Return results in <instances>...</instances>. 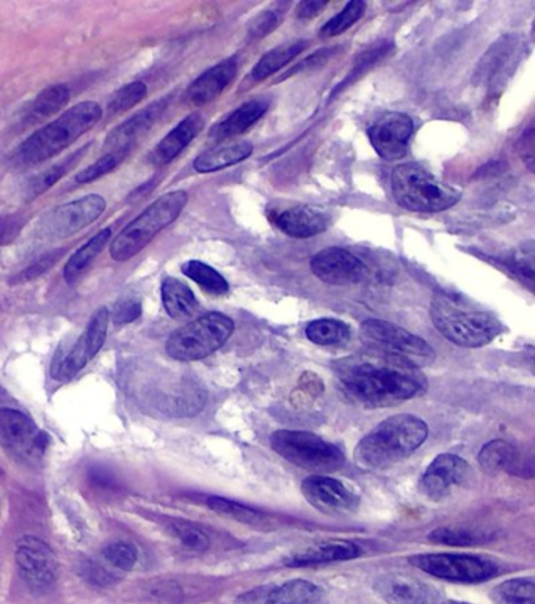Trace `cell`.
<instances>
[{
  "mask_svg": "<svg viewBox=\"0 0 535 604\" xmlns=\"http://www.w3.org/2000/svg\"><path fill=\"white\" fill-rule=\"evenodd\" d=\"M364 12H366V3L360 2V0H353V2L347 3L341 13L333 16L332 20L325 24L324 29L321 30L322 37H336V35H341L343 32L350 29L357 21H360Z\"/></svg>",
  "mask_w": 535,
  "mask_h": 604,
  "instance_id": "obj_40",
  "label": "cell"
},
{
  "mask_svg": "<svg viewBox=\"0 0 535 604\" xmlns=\"http://www.w3.org/2000/svg\"><path fill=\"white\" fill-rule=\"evenodd\" d=\"M108 201L98 194L69 201L54 208L42 218L40 231L49 239H66L87 225L94 224L104 213Z\"/></svg>",
  "mask_w": 535,
  "mask_h": 604,
  "instance_id": "obj_11",
  "label": "cell"
},
{
  "mask_svg": "<svg viewBox=\"0 0 535 604\" xmlns=\"http://www.w3.org/2000/svg\"><path fill=\"white\" fill-rule=\"evenodd\" d=\"M170 532L183 543L184 546L190 547L194 551H207L211 545V539L203 529L187 521H172L170 525Z\"/></svg>",
  "mask_w": 535,
  "mask_h": 604,
  "instance_id": "obj_41",
  "label": "cell"
},
{
  "mask_svg": "<svg viewBox=\"0 0 535 604\" xmlns=\"http://www.w3.org/2000/svg\"><path fill=\"white\" fill-rule=\"evenodd\" d=\"M102 119V108L95 101H84L63 112L59 119L35 131L14 151V165L21 169L35 168L48 159L62 153L79 137L94 130Z\"/></svg>",
  "mask_w": 535,
  "mask_h": 604,
  "instance_id": "obj_2",
  "label": "cell"
},
{
  "mask_svg": "<svg viewBox=\"0 0 535 604\" xmlns=\"http://www.w3.org/2000/svg\"><path fill=\"white\" fill-rule=\"evenodd\" d=\"M361 556V547L357 543L336 542L322 543V545L307 547L293 554L285 564L289 567H308V565L332 564V562L352 560Z\"/></svg>",
  "mask_w": 535,
  "mask_h": 604,
  "instance_id": "obj_24",
  "label": "cell"
},
{
  "mask_svg": "<svg viewBox=\"0 0 535 604\" xmlns=\"http://www.w3.org/2000/svg\"><path fill=\"white\" fill-rule=\"evenodd\" d=\"M105 560L119 570H133L138 560V551L133 543L113 542L104 550Z\"/></svg>",
  "mask_w": 535,
  "mask_h": 604,
  "instance_id": "obj_43",
  "label": "cell"
},
{
  "mask_svg": "<svg viewBox=\"0 0 535 604\" xmlns=\"http://www.w3.org/2000/svg\"><path fill=\"white\" fill-rule=\"evenodd\" d=\"M90 480L101 489H110L115 483V477L105 468L91 469Z\"/></svg>",
  "mask_w": 535,
  "mask_h": 604,
  "instance_id": "obj_51",
  "label": "cell"
},
{
  "mask_svg": "<svg viewBox=\"0 0 535 604\" xmlns=\"http://www.w3.org/2000/svg\"><path fill=\"white\" fill-rule=\"evenodd\" d=\"M321 589L313 582L294 579L282 585H274L269 604H311L318 602Z\"/></svg>",
  "mask_w": 535,
  "mask_h": 604,
  "instance_id": "obj_33",
  "label": "cell"
},
{
  "mask_svg": "<svg viewBox=\"0 0 535 604\" xmlns=\"http://www.w3.org/2000/svg\"><path fill=\"white\" fill-rule=\"evenodd\" d=\"M83 576L88 582L95 585H109L115 581V578H113L105 568H102L101 565L94 564V562H88L87 565H84Z\"/></svg>",
  "mask_w": 535,
  "mask_h": 604,
  "instance_id": "obj_47",
  "label": "cell"
},
{
  "mask_svg": "<svg viewBox=\"0 0 535 604\" xmlns=\"http://www.w3.org/2000/svg\"><path fill=\"white\" fill-rule=\"evenodd\" d=\"M428 540L439 545L471 546L481 543L484 537L480 532L460 528H439L428 533Z\"/></svg>",
  "mask_w": 535,
  "mask_h": 604,
  "instance_id": "obj_42",
  "label": "cell"
},
{
  "mask_svg": "<svg viewBox=\"0 0 535 604\" xmlns=\"http://www.w3.org/2000/svg\"><path fill=\"white\" fill-rule=\"evenodd\" d=\"M344 394L368 408L399 405L426 394L424 373L412 360L370 349L336 360Z\"/></svg>",
  "mask_w": 535,
  "mask_h": 604,
  "instance_id": "obj_1",
  "label": "cell"
},
{
  "mask_svg": "<svg viewBox=\"0 0 535 604\" xmlns=\"http://www.w3.org/2000/svg\"><path fill=\"white\" fill-rule=\"evenodd\" d=\"M480 465L488 474L501 471H512L519 465V451L508 441L494 440L482 447Z\"/></svg>",
  "mask_w": 535,
  "mask_h": 604,
  "instance_id": "obj_29",
  "label": "cell"
},
{
  "mask_svg": "<svg viewBox=\"0 0 535 604\" xmlns=\"http://www.w3.org/2000/svg\"><path fill=\"white\" fill-rule=\"evenodd\" d=\"M325 5H327V3L321 2V0H307V2L300 3L299 9H297V16H299L300 20L314 17Z\"/></svg>",
  "mask_w": 535,
  "mask_h": 604,
  "instance_id": "obj_50",
  "label": "cell"
},
{
  "mask_svg": "<svg viewBox=\"0 0 535 604\" xmlns=\"http://www.w3.org/2000/svg\"><path fill=\"white\" fill-rule=\"evenodd\" d=\"M162 303L166 313L175 320L190 318L198 310V299L192 289L175 278L162 282Z\"/></svg>",
  "mask_w": 535,
  "mask_h": 604,
  "instance_id": "obj_28",
  "label": "cell"
},
{
  "mask_svg": "<svg viewBox=\"0 0 535 604\" xmlns=\"http://www.w3.org/2000/svg\"><path fill=\"white\" fill-rule=\"evenodd\" d=\"M443 604H468V603H460V602H446V603H443Z\"/></svg>",
  "mask_w": 535,
  "mask_h": 604,
  "instance_id": "obj_52",
  "label": "cell"
},
{
  "mask_svg": "<svg viewBox=\"0 0 535 604\" xmlns=\"http://www.w3.org/2000/svg\"><path fill=\"white\" fill-rule=\"evenodd\" d=\"M393 194L400 207L414 213H438L462 199V190L441 182L420 164H403L391 176Z\"/></svg>",
  "mask_w": 535,
  "mask_h": 604,
  "instance_id": "obj_6",
  "label": "cell"
},
{
  "mask_svg": "<svg viewBox=\"0 0 535 604\" xmlns=\"http://www.w3.org/2000/svg\"><path fill=\"white\" fill-rule=\"evenodd\" d=\"M148 95V86L141 81H134L116 90L108 102V111L110 114H122V112L129 111L138 102L144 101Z\"/></svg>",
  "mask_w": 535,
  "mask_h": 604,
  "instance_id": "obj_38",
  "label": "cell"
},
{
  "mask_svg": "<svg viewBox=\"0 0 535 604\" xmlns=\"http://www.w3.org/2000/svg\"><path fill=\"white\" fill-rule=\"evenodd\" d=\"M276 23H278V21H276L275 13L265 12V15L258 17L257 24L251 27V35L257 38L264 37V35H268L269 32L275 29Z\"/></svg>",
  "mask_w": 535,
  "mask_h": 604,
  "instance_id": "obj_49",
  "label": "cell"
},
{
  "mask_svg": "<svg viewBox=\"0 0 535 604\" xmlns=\"http://www.w3.org/2000/svg\"><path fill=\"white\" fill-rule=\"evenodd\" d=\"M165 108L166 102L161 100L154 102V104L148 106V108L141 109L136 115L129 116L119 128L113 130L112 133L109 134L108 140H105V148H109V151H115L126 147L133 148L138 137L147 133V131L154 125L155 120L161 116Z\"/></svg>",
  "mask_w": 535,
  "mask_h": 604,
  "instance_id": "obj_23",
  "label": "cell"
},
{
  "mask_svg": "<svg viewBox=\"0 0 535 604\" xmlns=\"http://www.w3.org/2000/svg\"><path fill=\"white\" fill-rule=\"evenodd\" d=\"M274 585H261V588L248 590L237 596L236 604H269Z\"/></svg>",
  "mask_w": 535,
  "mask_h": 604,
  "instance_id": "obj_48",
  "label": "cell"
},
{
  "mask_svg": "<svg viewBox=\"0 0 535 604\" xmlns=\"http://www.w3.org/2000/svg\"><path fill=\"white\" fill-rule=\"evenodd\" d=\"M275 224L293 238H311L327 231L328 218L316 208L297 205L276 214Z\"/></svg>",
  "mask_w": 535,
  "mask_h": 604,
  "instance_id": "obj_20",
  "label": "cell"
},
{
  "mask_svg": "<svg viewBox=\"0 0 535 604\" xmlns=\"http://www.w3.org/2000/svg\"><path fill=\"white\" fill-rule=\"evenodd\" d=\"M204 120L200 114H192L186 116L183 122H179L169 134L155 145L151 153L152 164L166 165L178 158L181 151L187 147L195 137L203 130Z\"/></svg>",
  "mask_w": 535,
  "mask_h": 604,
  "instance_id": "obj_21",
  "label": "cell"
},
{
  "mask_svg": "<svg viewBox=\"0 0 535 604\" xmlns=\"http://www.w3.org/2000/svg\"><path fill=\"white\" fill-rule=\"evenodd\" d=\"M424 574L451 582H482L498 574V565L468 554H418L410 559Z\"/></svg>",
  "mask_w": 535,
  "mask_h": 604,
  "instance_id": "obj_9",
  "label": "cell"
},
{
  "mask_svg": "<svg viewBox=\"0 0 535 604\" xmlns=\"http://www.w3.org/2000/svg\"><path fill=\"white\" fill-rule=\"evenodd\" d=\"M181 271L190 281H194L195 284L200 285L204 292L211 293V295L222 296L229 292V284L226 282V279L219 271H215L214 268L203 263V261H186Z\"/></svg>",
  "mask_w": 535,
  "mask_h": 604,
  "instance_id": "obj_34",
  "label": "cell"
},
{
  "mask_svg": "<svg viewBox=\"0 0 535 604\" xmlns=\"http://www.w3.org/2000/svg\"><path fill=\"white\" fill-rule=\"evenodd\" d=\"M271 446L279 457L308 471L335 472L346 463L341 448L314 433L278 430L271 436Z\"/></svg>",
  "mask_w": 535,
  "mask_h": 604,
  "instance_id": "obj_8",
  "label": "cell"
},
{
  "mask_svg": "<svg viewBox=\"0 0 535 604\" xmlns=\"http://www.w3.org/2000/svg\"><path fill=\"white\" fill-rule=\"evenodd\" d=\"M63 256V250H55V252L46 254L40 260L35 261L34 264L26 268L23 273H20L14 278L12 284H23V282L34 281V279L40 278L46 271L51 270L55 267L57 261H60Z\"/></svg>",
  "mask_w": 535,
  "mask_h": 604,
  "instance_id": "obj_44",
  "label": "cell"
},
{
  "mask_svg": "<svg viewBox=\"0 0 535 604\" xmlns=\"http://www.w3.org/2000/svg\"><path fill=\"white\" fill-rule=\"evenodd\" d=\"M311 271L329 285L357 284L368 273L363 261L341 247H328L318 252L311 260Z\"/></svg>",
  "mask_w": 535,
  "mask_h": 604,
  "instance_id": "obj_18",
  "label": "cell"
},
{
  "mask_svg": "<svg viewBox=\"0 0 535 604\" xmlns=\"http://www.w3.org/2000/svg\"><path fill=\"white\" fill-rule=\"evenodd\" d=\"M16 564L24 581L42 589L57 579V559L51 547L37 537H24L16 545Z\"/></svg>",
  "mask_w": 535,
  "mask_h": 604,
  "instance_id": "obj_15",
  "label": "cell"
},
{
  "mask_svg": "<svg viewBox=\"0 0 535 604\" xmlns=\"http://www.w3.org/2000/svg\"><path fill=\"white\" fill-rule=\"evenodd\" d=\"M495 604H535L533 578H517L502 582L492 592Z\"/></svg>",
  "mask_w": 535,
  "mask_h": 604,
  "instance_id": "obj_35",
  "label": "cell"
},
{
  "mask_svg": "<svg viewBox=\"0 0 535 604\" xmlns=\"http://www.w3.org/2000/svg\"><path fill=\"white\" fill-rule=\"evenodd\" d=\"M48 444V434L41 432L24 412L10 408L0 409V446L10 454L30 460L41 455Z\"/></svg>",
  "mask_w": 535,
  "mask_h": 604,
  "instance_id": "obj_12",
  "label": "cell"
},
{
  "mask_svg": "<svg viewBox=\"0 0 535 604\" xmlns=\"http://www.w3.org/2000/svg\"><path fill=\"white\" fill-rule=\"evenodd\" d=\"M71 100L70 88L63 84L46 87L38 94L32 102L30 111L27 114V122L37 123L42 119L57 114L62 111Z\"/></svg>",
  "mask_w": 535,
  "mask_h": 604,
  "instance_id": "obj_31",
  "label": "cell"
},
{
  "mask_svg": "<svg viewBox=\"0 0 535 604\" xmlns=\"http://www.w3.org/2000/svg\"><path fill=\"white\" fill-rule=\"evenodd\" d=\"M307 46V41H294V44L278 46L257 63L253 72H251V77L254 81H262L272 76L278 70L285 69L297 56L302 54Z\"/></svg>",
  "mask_w": 535,
  "mask_h": 604,
  "instance_id": "obj_32",
  "label": "cell"
},
{
  "mask_svg": "<svg viewBox=\"0 0 535 604\" xmlns=\"http://www.w3.org/2000/svg\"><path fill=\"white\" fill-rule=\"evenodd\" d=\"M141 316V303L138 299L129 298L116 303L113 310V321L116 324H129L138 320Z\"/></svg>",
  "mask_w": 535,
  "mask_h": 604,
  "instance_id": "obj_45",
  "label": "cell"
},
{
  "mask_svg": "<svg viewBox=\"0 0 535 604\" xmlns=\"http://www.w3.org/2000/svg\"><path fill=\"white\" fill-rule=\"evenodd\" d=\"M23 225L24 219L20 214H7V217L0 218V246L13 242Z\"/></svg>",
  "mask_w": 535,
  "mask_h": 604,
  "instance_id": "obj_46",
  "label": "cell"
},
{
  "mask_svg": "<svg viewBox=\"0 0 535 604\" xmlns=\"http://www.w3.org/2000/svg\"><path fill=\"white\" fill-rule=\"evenodd\" d=\"M361 335L372 346V349L389 353L412 360L432 362L435 358L434 349L424 338L418 337L403 328L396 326L384 320H366L361 324Z\"/></svg>",
  "mask_w": 535,
  "mask_h": 604,
  "instance_id": "obj_10",
  "label": "cell"
},
{
  "mask_svg": "<svg viewBox=\"0 0 535 604\" xmlns=\"http://www.w3.org/2000/svg\"><path fill=\"white\" fill-rule=\"evenodd\" d=\"M208 507L214 510L215 514L225 515L236 519V521L246 522V525H258L261 521L262 515L257 508L248 507V505L233 503V501L225 500V497H209Z\"/></svg>",
  "mask_w": 535,
  "mask_h": 604,
  "instance_id": "obj_39",
  "label": "cell"
},
{
  "mask_svg": "<svg viewBox=\"0 0 535 604\" xmlns=\"http://www.w3.org/2000/svg\"><path fill=\"white\" fill-rule=\"evenodd\" d=\"M431 318L443 337L465 348L490 344L502 330L498 318L448 293L432 298Z\"/></svg>",
  "mask_w": 535,
  "mask_h": 604,
  "instance_id": "obj_4",
  "label": "cell"
},
{
  "mask_svg": "<svg viewBox=\"0 0 535 604\" xmlns=\"http://www.w3.org/2000/svg\"><path fill=\"white\" fill-rule=\"evenodd\" d=\"M470 477V465L457 455L443 454L435 458L421 477L420 490L428 500L443 501L462 486Z\"/></svg>",
  "mask_w": 535,
  "mask_h": 604,
  "instance_id": "obj_17",
  "label": "cell"
},
{
  "mask_svg": "<svg viewBox=\"0 0 535 604\" xmlns=\"http://www.w3.org/2000/svg\"><path fill=\"white\" fill-rule=\"evenodd\" d=\"M304 500L316 510L332 517L349 515L360 504L356 494L343 482L325 476H311L302 483Z\"/></svg>",
  "mask_w": 535,
  "mask_h": 604,
  "instance_id": "obj_16",
  "label": "cell"
},
{
  "mask_svg": "<svg viewBox=\"0 0 535 604\" xmlns=\"http://www.w3.org/2000/svg\"><path fill=\"white\" fill-rule=\"evenodd\" d=\"M269 102L264 100H251L246 104L237 108L232 115L226 116L222 123L214 126L211 131V136L214 139L222 140L228 137L239 136L246 133L251 125L258 122L262 115L268 112Z\"/></svg>",
  "mask_w": 535,
  "mask_h": 604,
  "instance_id": "obj_25",
  "label": "cell"
},
{
  "mask_svg": "<svg viewBox=\"0 0 535 604\" xmlns=\"http://www.w3.org/2000/svg\"><path fill=\"white\" fill-rule=\"evenodd\" d=\"M251 153H253V145L250 143L225 145V147L214 148V150L201 153L200 157L195 159L194 169L198 173L222 171V169L239 164L244 159L251 157Z\"/></svg>",
  "mask_w": 535,
  "mask_h": 604,
  "instance_id": "obj_27",
  "label": "cell"
},
{
  "mask_svg": "<svg viewBox=\"0 0 535 604\" xmlns=\"http://www.w3.org/2000/svg\"><path fill=\"white\" fill-rule=\"evenodd\" d=\"M110 313L108 307H101L91 317L83 335L76 345L71 348L66 358L60 360L52 370V377L59 381H69L76 377L80 370L98 355L99 349L108 338Z\"/></svg>",
  "mask_w": 535,
  "mask_h": 604,
  "instance_id": "obj_13",
  "label": "cell"
},
{
  "mask_svg": "<svg viewBox=\"0 0 535 604\" xmlns=\"http://www.w3.org/2000/svg\"><path fill=\"white\" fill-rule=\"evenodd\" d=\"M110 239H112V229H104L70 257L63 268V279L66 284L74 285L80 281Z\"/></svg>",
  "mask_w": 535,
  "mask_h": 604,
  "instance_id": "obj_26",
  "label": "cell"
},
{
  "mask_svg": "<svg viewBox=\"0 0 535 604\" xmlns=\"http://www.w3.org/2000/svg\"><path fill=\"white\" fill-rule=\"evenodd\" d=\"M187 200L189 196L186 190H173L152 201L112 239L110 257L115 261H127L136 257L159 233L179 218Z\"/></svg>",
  "mask_w": 535,
  "mask_h": 604,
  "instance_id": "obj_5",
  "label": "cell"
},
{
  "mask_svg": "<svg viewBox=\"0 0 535 604\" xmlns=\"http://www.w3.org/2000/svg\"><path fill=\"white\" fill-rule=\"evenodd\" d=\"M375 589L393 604H432L438 600L437 589L403 574L382 576L375 582Z\"/></svg>",
  "mask_w": 535,
  "mask_h": 604,
  "instance_id": "obj_19",
  "label": "cell"
},
{
  "mask_svg": "<svg viewBox=\"0 0 535 604\" xmlns=\"http://www.w3.org/2000/svg\"><path fill=\"white\" fill-rule=\"evenodd\" d=\"M90 148V145H85V147L77 150L76 153L70 155L65 161L59 162V164L52 165L48 171L40 173V175L35 176L28 182L26 189V200L28 201L37 199L46 190L51 189L52 186L57 185L63 176L66 175L84 158L85 151Z\"/></svg>",
  "mask_w": 535,
  "mask_h": 604,
  "instance_id": "obj_30",
  "label": "cell"
},
{
  "mask_svg": "<svg viewBox=\"0 0 535 604\" xmlns=\"http://www.w3.org/2000/svg\"><path fill=\"white\" fill-rule=\"evenodd\" d=\"M233 332L232 318L220 312L207 313L173 332L166 341V353L181 362L204 359L222 348Z\"/></svg>",
  "mask_w": 535,
  "mask_h": 604,
  "instance_id": "obj_7",
  "label": "cell"
},
{
  "mask_svg": "<svg viewBox=\"0 0 535 604\" xmlns=\"http://www.w3.org/2000/svg\"><path fill=\"white\" fill-rule=\"evenodd\" d=\"M307 337L316 345H339L350 338V328L339 320L322 318L307 326Z\"/></svg>",
  "mask_w": 535,
  "mask_h": 604,
  "instance_id": "obj_36",
  "label": "cell"
},
{
  "mask_svg": "<svg viewBox=\"0 0 535 604\" xmlns=\"http://www.w3.org/2000/svg\"><path fill=\"white\" fill-rule=\"evenodd\" d=\"M413 120L400 112H389L375 120L370 128L372 147L386 161H398L409 151Z\"/></svg>",
  "mask_w": 535,
  "mask_h": 604,
  "instance_id": "obj_14",
  "label": "cell"
},
{
  "mask_svg": "<svg viewBox=\"0 0 535 604\" xmlns=\"http://www.w3.org/2000/svg\"><path fill=\"white\" fill-rule=\"evenodd\" d=\"M130 147L120 148V150L109 151L104 157L99 158L97 162L88 165L87 169L77 173L76 182L79 185H87V183L95 182V180L101 178V176L108 175V173L115 171L120 164L129 155Z\"/></svg>",
  "mask_w": 535,
  "mask_h": 604,
  "instance_id": "obj_37",
  "label": "cell"
},
{
  "mask_svg": "<svg viewBox=\"0 0 535 604\" xmlns=\"http://www.w3.org/2000/svg\"><path fill=\"white\" fill-rule=\"evenodd\" d=\"M237 73V63L234 59H226L209 69L190 84L187 97L197 106L208 104L229 86Z\"/></svg>",
  "mask_w": 535,
  "mask_h": 604,
  "instance_id": "obj_22",
  "label": "cell"
},
{
  "mask_svg": "<svg viewBox=\"0 0 535 604\" xmlns=\"http://www.w3.org/2000/svg\"><path fill=\"white\" fill-rule=\"evenodd\" d=\"M428 436L423 419L412 415L393 416L378 423L358 443L353 460L358 468L384 469L406 460Z\"/></svg>",
  "mask_w": 535,
  "mask_h": 604,
  "instance_id": "obj_3",
  "label": "cell"
}]
</instances>
